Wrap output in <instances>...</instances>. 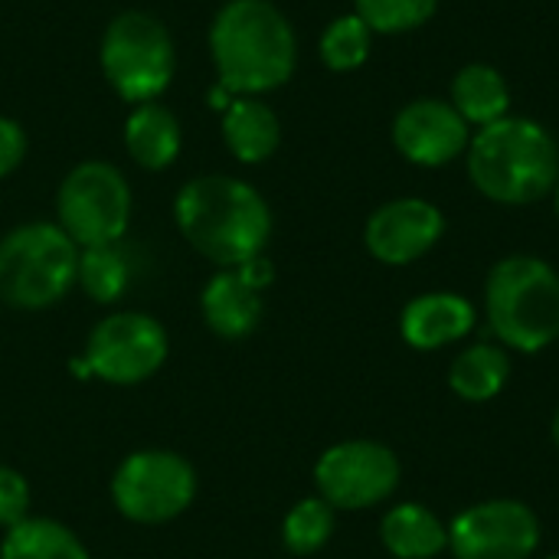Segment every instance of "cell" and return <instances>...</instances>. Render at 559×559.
<instances>
[{"label": "cell", "instance_id": "1", "mask_svg": "<svg viewBox=\"0 0 559 559\" xmlns=\"http://www.w3.org/2000/svg\"><path fill=\"white\" fill-rule=\"evenodd\" d=\"M219 82L233 95H259L285 85L298 46L285 13L269 0H229L210 33Z\"/></svg>", "mask_w": 559, "mask_h": 559}, {"label": "cell", "instance_id": "2", "mask_svg": "<svg viewBox=\"0 0 559 559\" xmlns=\"http://www.w3.org/2000/svg\"><path fill=\"white\" fill-rule=\"evenodd\" d=\"M174 216L187 242L216 265L236 269L262 255L272 213L265 200L236 177H197L174 203Z\"/></svg>", "mask_w": 559, "mask_h": 559}, {"label": "cell", "instance_id": "3", "mask_svg": "<svg viewBox=\"0 0 559 559\" xmlns=\"http://www.w3.org/2000/svg\"><path fill=\"white\" fill-rule=\"evenodd\" d=\"M468 177L495 203H537L559 180L557 141L544 124L508 115L472 138Z\"/></svg>", "mask_w": 559, "mask_h": 559}, {"label": "cell", "instance_id": "4", "mask_svg": "<svg viewBox=\"0 0 559 559\" xmlns=\"http://www.w3.org/2000/svg\"><path fill=\"white\" fill-rule=\"evenodd\" d=\"M491 331L521 354H537L559 337V275L534 255L501 259L485 285Z\"/></svg>", "mask_w": 559, "mask_h": 559}, {"label": "cell", "instance_id": "5", "mask_svg": "<svg viewBox=\"0 0 559 559\" xmlns=\"http://www.w3.org/2000/svg\"><path fill=\"white\" fill-rule=\"evenodd\" d=\"M79 275V246L52 223H26L0 239V301L23 311L56 305Z\"/></svg>", "mask_w": 559, "mask_h": 559}, {"label": "cell", "instance_id": "6", "mask_svg": "<svg viewBox=\"0 0 559 559\" xmlns=\"http://www.w3.org/2000/svg\"><path fill=\"white\" fill-rule=\"evenodd\" d=\"M102 69L124 102H154L174 75V43L160 20L128 10L102 39Z\"/></svg>", "mask_w": 559, "mask_h": 559}, {"label": "cell", "instance_id": "7", "mask_svg": "<svg viewBox=\"0 0 559 559\" xmlns=\"http://www.w3.org/2000/svg\"><path fill=\"white\" fill-rule=\"evenodd\" d=\"M131 219V190L121 170L102 160L79 164L59 187V226L66 236L88 246H111Z\"/></svg>", "mask_w": 559, "mask_h": 559}, {"label": "cell", "instance_id": "8", "mask_svg": "<svg viewBox=\"0 0 559 559\" xmlns=\"http://www.w3.org/2000/svg\"><path fill=\"white\" fill-rule=\"evenodd\" d=\"M167 357L164 328L138 311H121L95 324L85 344V357L72 360L75 377H98L105 383L131 386L160 370Z\"/></svg>", "mask_w": 559, "mask_h": 559}, {"label": "cell", "instance_id": "9", "mask_svg": "<svg viewBox=\"0 0 559 559\" xmlns=\"http://www.w3.org/2000/svg\"><path fill=\"white\" fill-rule=\"evenodd\" d=\"M197 495L193 468L174 452H134L128 455L115 478V508L138 524H164L190 508Z\"/></svg>", "mask_w": 559, "mask_h": 559}, {"label": "cell", "instance_id": "10", "mask_svg": "<svg viewBox=\"0 0 559 559\" xmlns=\"http://www.w3.org/2000/svg\"><path fill=\"white\" fill-rule=\"evenodd\" d=\"M314 481L331 508L364 511L396 491L400 462L380 442H341L318 459Z\"/></svg>", "mask_w": 559, "mask_h": 559}, {"label": "cell", "instance_id": "11", "mask_svg": "<svg viewBox=\"0 0 559 559\" xmlns=\"http://www.w3.org/2000/svg\"><path fill=\"white\" fill-rule=\"evenodd\" d=\"M540 544L537 514L521 501H485L449 527L455 559H531Z\"/></svg>", "mask_w": 559, "mask_h": 559}, {"label": "cell", "instance_id": "12", "mask_svg": "<svg viewBox=\"0 0 559 559\" xmlns=\"http://www.w3.org/2000/svg\"><path fill=\"white\" fill-rule=\"evenodd\" d=\"M393 144L413 164L442 167L472 144V134L468 121L452 108V102L419 98L396 115Z\"/></svg>", "mask_w": 559, "mask_h": 559}, {"label": "cell", "instance_id": "13", "mask_svg": "<svg viewBox=\"0 0 559 559\" xmlns=\"http://www.w3.org/2000/svg\"><path fill=\"white\" fill-rule=\"evenodd\" d=\"M442 229H445V219L432 203L406 197V200H393L380 206L370 216L364 239L373 259L386 265H409L423 259L442 239Z\"/></svg>", "mask_w": 559, "mask_h": 559}, {"label": "cell", "instance_id": "14", "mask_svg": "<svg viewBox=\"0 0 559 559\" xmlns=\"http://www.w3.org/2000/svg\"><path fill=\"white\" fill-rule=\"evenodd\" d=\"M475 328V308L462 295H419L403 311V337L416 350H439L462 341Z\"/></svg>", "mask_w": 559, "mask_h": 559}, {"label": "cell", "instance_id": "15", "mask_svg": "<svg viewBox=\"0 0 559 559\" xmlns=\"http://www.w3.org/2000/svg\"><path fill=\"white\" fill-rule=\"evenodd\" d=\"M203 318L219 337H246L262 318V288H255L239 269H226L203 288Z\"/></svg>", "mask_w": 559, "mask_h": 559}, {"label": "cell", "instance_id": "16", "mask_svg": "<svg viewBox=\"0 0 559 559\" xmlns=\"http://www.w3.org/2000/svg\"><path fill=\"white\" fill-rule=\"evenodd\" d=\"M223 138L239 160L259 164L275 154L282 128H278L275 111L265 102L242 95L223 108Z\"/></svg>", "mask_w": 559, "mask_h": 559}, {"label": "cell", "instance_id": "17", "mask_svg": "<svg viewBox=\"0 0 559 559\" xmlns=\"http://www.w3.org/2000/svg\"><path fill=\"white\" fill-rule=\"evenodd\" d=\"M383 547L396 559H432L449 547V531L423 504H400L380 524Z\"/></svg>", "mask_w": 559, "mask_h": 559}, {"label": "cell", "instance_id": "18", "mask_svg": "<svg viewBox=\"0 0 559 559\" xmlns=\"http://www.w3.org/2000/svg\"><path fill=\"white\" fill-rule=\"evenodd\" d=\"M452 108L478 128H488L501 118H508L511 108V88L504 75L485 62L465 66L452 82Z\"/></svg>", "mask_w": 559, "mask_h": 559}, {"label": "cell", "instance_id": "19", "mask_svg": "<svg viewBox=\"0 0 559 559\" xmlns=\"http://www.w3.org/2000/svg\"><path fill=\"white\" fill-rule=\"evenodd\" d=\"M124 144L141 167L160 170V167L174 164V157L180 151V124L164 105L144 102L131 111V118L124 124Z\"/></svg>", "mask_w": 559, "mask_h": 559}, {"label": "cell", "instance_id": "20", "mask_svg": "<svg viewBox=\"0 0 559 559\" xmlns=\"http://www.w3.org/2000/svg\"><path fill=\"white\" fill-rule=\"evenodd\" d=\"M508 377H511V357L495 344H475L455 357L449 370V386L468 403H485L504 390Z\"/></svg>", "mask_w": 559, "mask_h": 559}, {"label": "cell", "instance_id": "21", "mask_svg": "<svg viewBox=\"0 0 559 559\" xmlns=\"http://www.w3.org/2000/svg\"><path fill=\"white\" fill-rule=\"evenodd\" d=\"M0 559H88L79 537L46 518H26L7 531Z\"/></svg>", "mask_w": 559, "mask_h": 559}, {"label": "cell", "instance_id": "22", "mask_svg": "<svg viewBox=\"0 0 559 559\" xmlns=\"http://www.w3.org/2000/svg\"><path fill=\"white\" fill-rule=\"evenodd\" d=\"M75 282L98 305L118 301L121 292L128 288V262L115 249V242L111 246H88V249L79 252V275H75Z\"/></svg>", "mask_w": 559, "mask_h": 559}, {"label": "cell", "instance_id": "23", "mask_svg": "<svg viewBox=\"0 0 559 559\" xmlns=\"http://www.w3.org/2000/svg\"><path fill=\"white\" fill-rule=\"evenodd\" d=\"M331 531H334V508L324 498H305L288 511L282 524V540L292 554L308 557L331 540Z\"/></svg>", "mask_w": 559, "mask_h": 559}, {"label": "cell", "instance_id": "24", "mask_svg": "<svg viewBox=\"0 0 559 559\" xmlns=\"http://www.w3.org/2000/svg\"><path fill=\"white\" fill-rule=\"evenodd\" d=\"M370 36L373 29L357 16H337L324 36H321V59L334 69V72H347V69H357L367 52H370Z\"/></svg>", "mask_w": 559, "mask_h": 559}, {"label": "cell", "instance_id": "25", "mask_svg": "<svg viewBox=\"0 0 559 559\" xmlns=\"http://www.w3.org/2000/svg\"><path fill=\"white\" fill-rule=\"evenodd\" d=\"M357 16L373 29V33H406L423 26L439 0H354Z\"/></svg>", "mask_w": 559, "mask_h": 559}, {"label": "cell", "instance_id": "26", "mask_svg": "<svg viewBox=\"0 0 559 559\" xmlns=\"http://www.w3.org/2000/svg\"><path fill=\"white\" fill-rule=\"evenodd\" d=\"M29 511V488L23 481L20 472L0 465V527H16L20 521H26Z\"/></svg>", "mask_w": 559, "mask_h": 559}, {"label": "cell", "instance_id": "27", "mask_svg": "<svg viewBox=\"0 0 559 559\" xmlns=\"http://www.w3.org/2000/svg\"><path fill=\"white\" fill-rule=\"evenodd\" d=\"M26 154V134L16 121L0 118V177H7L10 170H16V164Z\"/></svg>", "mask_w": 559, "mask_h": 559}, {"label": "cell", "instance_id": "28", "mask_svg": "<svg viewBox=\"0 0 559 559\" xmlns=\"http://www.w3.org/2000/svg\"><path fill=\"white\" fill-rule=\"evenodd\" d=\"M550 432H554V442H557V449H559V409H557V416H554V429H550Z\"/></svg>", "mask_w": 559, "mask_h": 559}, {"label": "cell", "instance_id": "29", "mask_svg": "<svg viewBox=\"0 0 559 559\" xmlns=\"http://www.w3.org/2000/svg\"><path fill=\"white\" fill-rule=\"evenodd\" d=\"M554 197H557V216H559V180H557V187H554Z\"/></svg>", "mask_w": 559, "mask_h": 559}, {"label": "cell", "instance_id": "30", "mask_svg": "<svg viewBox=\"0 0 559 559\" xmlns=\"http://www.w3.org/2000/svg\"><path fill=\"white\" fill-rule=\"evenodd\" d=\"M550 559H559V557H550Z\"/></svg>", "mask_w": 559, "mask_h": 559}]
</instances>
